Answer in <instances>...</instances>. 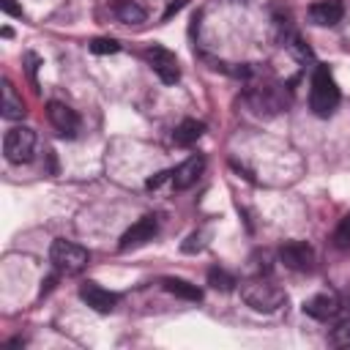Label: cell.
Here are the masks:
<instances>
[{
  "instance_id": "cell-20",
  "label": "cell",
  "mask_w": 350,
  "mask_h": 350,
  "mask_svg": "<svg viewBox=\"0 0 350 350\" xmlns=\"http://www.w3.org/2000/svg\"><path fill=\"white\" fill-rule=\"evenodd\" d=\"M334 246L336 249H347L350 246V213L342 216V221L336 224V230H334Z\"/></svg>"
},
{
  "instance_id": "cell-12",
  "label": "cell",
  "mask_w": 350,
  "mask_h": 350,
  "mask_svg": "<svg viewBox=\"0 0 350 350\" xmlns=\"http://www.w3.org/2000/svg\"><path fill=\"white\" fill-rule=\"evenodd\" d=\"M309 22L312 25H320V27H334L336 22H342L345 16V5L342 0H317L309 5Z\"/></svg>"
},
{
  "instance_id": "cell-13",
  "label": "cell",
  "mask_w": 350,
  "mask_h": 350,
  "mask_svg": "<svg viewBox=\"0 0 350 350\" xmlns=\"http://www.w3.org/2000/svg\"><path fill=\"white\" fill-rule=\"evenodd\" d=\"M202 172H205V156L194 153V156H189L186 161H180L172 170V186L175 189H189V186H194L200 180Z\"/></svg>"
},
{
  "instance_id": "cell-16",
  "label": "cell",
  "mask_w": 350,
  "mask_h": 350,
  "mask_svg": "<svg viewBox=\"0 0 350 350\" xmlns=\"http://www.w3.org/2000/svg\"><path fill=\"white\" fill-rule=\"evenodd\" d=\"M112 14L123 22V25H142L145 22V8L139 5V3H134V0H115L112 3Z\"/></svg>"
},
{
  "instance_id": "cell-3",
  "label": "cell",
  "mask_w": 350,
  "mask_h": 350,
  "mask_svg": "<svg viewBox=\"0 0 350 350\" xmlns=\"http://www.w3.org/2000/svg\"><path fill=\"white\" fill-rule=\"evenodd\" d=\"M36 150V131L27 126H14L3 137V153L11 164H27Z\"/></svg>"
},
{
  "instance_id": "cell-14",
  "label": "cell",
  "mask_w": 350,
  "mask_h": 350,
  "mask_svg": "<svg viewBox=\"0 0 350 350\" xmlns=\"http://www.w3.org/2000/svg\"><path fill=\"white\" fill-rule=\"evenodd\" d=\"M0 109H3V118L5 120H22L25 112H27L22 96L16 93V88L8 79H3V104H0Z\"/></svg>"
},
{
  "instance_id": "cell-2",
  "label": "cell",
  "mask_w": 350,
  "mask_h": 350,
  "mask_svg": "<svg viewBox=\"0 0 350 350\" xmlns=\"http://www.w3.org/2000/svg\"><path fill=\"white\" fill-rule=\"evenodd\" d=\"M241 298H243L254 312H265V314L276 312V309L287 301L284 290H282L279 284L262 279V276H260V279H249V282H243V284H241Z\"/></svg>"
},
{
  "instance_id": "cell-4",
  "label": "cell",
  "mask_w": 350,
  "mask_h": 350,
  "mask_svg": "<svg viewBox=\"0 0 350 350\" xmlns=\"http://www.w3.org/2000/svg\"><path fill=\"white\" fill-rule=\"evenodd\" d=\"M246 104L254 115L260 118H273L279 112L287 109V96L276 88V85H262V88H252L246 93Z\"/></svg>"
},
{
  "instance_id": "cell-6",
  "label": "cell",
  "mask_w": 350,
  "mask_h": 350,
  "mask_svg": "<svg viewBox=\"0 0 350 350\" xmlns=\"http://www.w3.org/2000/svg\"><path fill=\"white\" fill-rule=\"evenodd\" d=\"M145 60L150 63V68L159 74V79H161L164 85H172V82L180 79L178 57H175V52H170L167 46H159V44L148 46V49H145Z\"/></svg>"
},
{
  "instance_id": "cell-9",
  "label": "cell",
  "mask_w": 350,
  "mask_h": 350,
  "mask_svg": "<svg viewBox=\"0 0 350 350\" xmlns=\"http://www.w3.org/2000/svg\"><path fill=\"white\" fill-rule=\"evenodd\" d=\"M46 118H49V123L57 129L60 137H66V139L77 137V131H79V115H77V109H71L66 101H49V104H46Z\"/></svg>"
},
{
  "instance_id": "cell-19",
  "label": "cell",
  "mask_w": 350,
  "mask_h": 350,
  "mask_svg": "<svg viewBox=\"0 0 350 350\" xmlns=\"http://www.w3.org/2000/svg\"><path fill=\"white\" fill-rule=\"evenodd\" d=\"M331 345L334 347H350V317L339 320L334 328H331Z\"/></svg>"
},
{
  "instance_id": "cell-5",
  "label": "cell",
  "mask_w": 350,
  "mask_h": 350,
  "mask_svg": "<svg viewBox=\"0 0 350 350\" xmlns=\"http://www.w3.org/2000/svg\"><path fill=\"white\" fill-rule=\"evenodd\" d=\"M49 260H52V265H55L57 271H63V273H79V271L88 265L90 254H88V249H82V246H77V243H71V241L57 238V241H52V246H49Z\"/></svg>"
},
{
  "instance_id": "cell-22",
  "label": "cell",
  "mask_w": 350,
  "mask_h": 350,
  "mask_svg": "<svg viewBox=\"0 0 350 350\" xmlns=\"http://www.w3.org/2000/svg\"><path fill=\"white\" fill-rule=\"evenodd\" d=\"M197 249H202V243H200V235L194 232V235H189V238H186V243H183V252H197Z\"/></svg>"
},
{
  "instance_id": "cell-1",
  "label": "cell",
  "mask_w": 350,
  "mask_h": 350,
  "mask_svg": "<svg viewBox=\"0 0 350 350\" xmlns=\"http://www.w3.org/2000/svg\"><path fill=\"white\" fill-rule=\"evenodd\" d=\"M309 107L317 118H328L334 115V109L339 107V88L328 71V66H317L312 74V90H309Z\"/></svg>"
},
{
  "instance_id": "cell-24",
  "label": "cell",
  "mask_w": 350,
  "mask_h": 350,
  "mask_svg": "<svg viewBox=\"0 0 350 350\" xmlns=\"http://www.w3.org/2000/svg\"><path fill=\"white\" fill-rule=\"evenodd\" d=\"M167 178H172V172H159L156 178H150V180H148V189H156V186H159L161 180H167Z\"/></svg>"
},
{
  "instance_id": "cell-18",
  "label": "cell",
  "mask_w": 350,
  "mask_h": 350,
  "mask_svg": "<svg viewBox=\"0 0 350 350\" xmlns=\"http://www.w3.org/2000/svg\"><path fill=\"white\" fill-rule=\"evenodd\" d=\"M208 284L213 287V290H221V293H230L238 282H235V276L232 273H227L224 268H211L208 271Z\"/></svg>"
},
{
  "instance_id": "cell-8",
  "label": "cell",
  "mask_w": 350,
  "mask_h": 350,
  "mask_svg": "<svg viewBox=\"0 0 350 350\" xmlns=\"http://www.w3.org/2000/svg\"><path fill=\"white\" fill-rule=\"evenodd\" d=\"M279 260L290 271H312V265H314V249L306 241H287L279 249Z\"/></svg>"
},
{
  "instance_id": "cell-11",
  "label": "cell",
  "mask_w": 350,
  "mask_h": 350,
  "mask_svg": "<svg viewBox=\"0 0 350 350\" xmlns=\"http://www.w3.org/2000/svg\"><path fill=\"white\" fill-rule=\"evenodd\" d=\"M304 312L309 317H314V320H331V317H336L342 312V301H339L336 293L325 290V293H317L309 301H304Z\"/></svg>"
},
{
  "instance_id": "cell-10",
  "label": "cell",
  "mask_w": 350,
  "mask_h": 350,
  "mask_svg": "<svg viewBox=\"0 0 350 350\" xmlns=\"http://www.w3.org/2000/svg\"><path fill=\"white\" fill-rule=\"evenodd\" d=\"M79 298H82L93 312H101V314H107V312H112V309L118 306V295L109 293V290H104V287L96 284V282H82V284H79Z\"/></svg>"
},
{
  "instance_id": "cell-7",
  "label": "cell",
  "mask_w": 350,
  "mask_h": 350,
  "mask_svg": "<svg viewBox=\"0 0 350 350\" xmlns=\"http://www.w3.org/2000/svg\"><path fill=\"white\" fill-rule=\"evenodd\" d=\"M156 232H159V221H156V216H142V219H137V221L120 235L118 249H120V252L139 249V246H145L148 241H153Z\"/></svg>"
},
{
  "instance_id": "cell-21",
  "label": "cell",
  "mask_w": 350,
  "mask_h": 350,
  "mask_svg": "<svg viewBox=\"0 0 350 350\" xmlns=\"http://www.w3.org/2000/svg\"><path fill=\"white\" fill-rule=\"evenodd\" d=\"M118 49H120V44L115 38H93L90 41V52H96V55H115Z\"/></svg>"
},
{
  "instance_id": "cell-23",
  "label": "cell",
  "mask_w": 350,
  "mask_h": 350,
  "mask_svg": "<svg viewBox=\"0 0 350 350\" xmlns=\"http://www.w3.org/2000/svg\"><path fill=\"white\" fill-rule=\"evenodd\" d=\"M3 11L11 14V16H22V8H19L14 0H3Z\"/></svg>"
},
{
  "instance_id": "cell-15",
  "label": "cell",
  "mask_w": 350,
  "mask_h": 350,
  "mask_svg": "<svg viewBox=\"0 0 350 350\" xmlns=\"http://www.w3.org/2000/svg\"><path fill=\"white\" fill-rule=\"evenodd\" d=\"M202 131H205V123H200V120H194V118H186V120H180V123L175 126L172 142H175L178 148H189V145H194V142L202 137Z\"/></svg>"
},
{
  "instance_id": "cell-17",
  "label": "cell",
  "mask_w": 350,
  "mask_h": 350,
  "mask_svg": "<svg viewBox=\"0 0 350 350\" xmlns=\"http://www.w3.org/2000/svg\"><path fill=\"white\" fill-rule=\"evenodd\" d=\"M161 287H164L167 293L178 295V298H186V301H200V298H202V290H200L197 284H191V282H186V279H178V276L161 279Z\"/></svg>"
}]
</instances>
